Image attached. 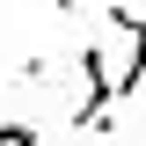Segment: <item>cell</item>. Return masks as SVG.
I'll return each mask as SVG.
<instances>
[{"label": "cell", "instance_id": "obj_1", "mask_svg": "<svg viewBox=\"0 0 146 146\" xmlns=\"http://www.w3.org/2000/svg\"><path fill=\"white\" fill-rule=\"evenodd\" d=\"M51 7H58V15H73V7H80V0H51Z\"/></svg>", "mask_w": 146, "mask_h": 146}]
</instances>
